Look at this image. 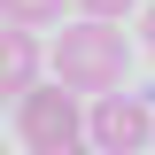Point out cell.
Here are the masks:
<instances>
[{
	"mask_svg": "<svg viewBox=\"0 0 155 155\" xmlns=\"http://www.w3.org/2000/svg\"><path fill=\"white\" fill-rule=\"evenodd\" d=\"M124 70H132V47L116 23H85L78 16L70 31H54V85L62 93H124Z\"/></svg>",
	"mask_w": 155,
	"mask_h": 155,
	"instance_id": "6da1fadb",
	"label": "cell"
},
{
	"mask_svg": "<svg viewBox=\"0 0 155 155\" xmlns=\"http://www.w3.org/2000/svg\"><path fill=\"white\" fill-rule=\"evenodd\" d=\"M16 140H23L31 155H47V147H78V140H85V101L62 93V85H31V93L16 101Z\"/></svg>",
	"mask_w": 155,
	"mask_h": 155,
	"instance_id": "7a4b0ae2",
	"label": "cell"
},
{
	"mask_svg": "<svg viewBox=\"0 0 155 155\" xmlns=\"http://www.w3.org/2000/svg\"><path fill=\"white\" fill-rule=\"evenodd\" d=\"M147 140H155V116L140 93H101L85 109V147L93 155H140Z\"/></svg>",
	"mask_w": 155,
	"mask_h": 155,
	"instance_id": "3957f363",
	"label": "cell"
},
{
	"mask_svg": "<svg viewBox=\"0 0 155 155\" xmlns=\"http://www.w3.org/2000/svg\"><path fill=\"white\" fill-rule=\"evenodd\" d=\"M39 62H47L39 31L0 23V101H23V93H31V85H39Z\"/></svg>",
	"mask_w": 155,
	"mask_h": 155,
	"instance_id": "277c9868",
	"label": "cell"
},
{
	"mask_svg": "<svg viewBox=\"0 0 155 155\" xmlns=\"http://www.w3.org/2000/svg\"><path fill=\"white\" fill-rule=\"evenodd\" d=\"M70 0H0V23H16V31H39V23H54Z\"/></svg>",
	"mask_w": 155,
	"mask_h": 155,
	"instance_id": "5b68a950",
	"label": "cell"
},
{
	"mask_svg": "<svg viewBox=\"0 0 155 155\" xmlns=\"http://www.w3.org/2000/svg\"><path fill=\"white\" fill-rule=\"evenodd\" d=\"M85 8V23H116V16H132V0H78Z\"/></svg>",
	"mask_w": 155,
	"mask_h": 155,
	"instance_id": "8992f818",
	"label": "cell"
},
{
	"mask_svg": "<svg viewBox=\"0 0 155 155\" xmlns=\"http://www.w3.org/2000/svg\"><path fill=\"white\" fill-rule=\"evenodd\" d=\"M140 39H147V54H155V8H147V16H140Z\"/></svg>",
	"mask_w": 155,
	"mask_h": 155,
	"instance_id": "52a82bcc",
	"label": "cell"
},
{
	"mask_svg": "<svg viewBox=\"0 0 155 155\" xmlns=\"http://www.w3.org/2000/svg\"><path fill=\"white\" fill-rule=\"evenodd\" d=\"M47 155H93V147H85V140H78V147H47Z\"/></svg>",
	"mask_w": 155,
	"mask_h": 155,
	"instance_id": "ba28073f",
	"label": "cell"
},
{
	"mask_svg": "<svg viewBox=\"0 0 155 155\" xmlns=\"http://www.w3.org/2000/svg\"><path fill=\"white\" fill-rule=\"evenodd\" d=\"M0 147H8V140H0Z\"/></svg>",
	"mask_w": 155,
	"mask_h": 155,
	"instance_id": "9c48e42d",
	"label": "cell"
},
{
	"mask_svg": "<svg viewBox=\"0 0 155 155\" xmlns=\"http://www.w3.org/2000/svg\"><path fill=\"white\" fill-rule=\"evenodd\" d=\"M0 155H8V147H0Z\"/></svg>",
	"mask_w": 155,
	"mask_h": 155,
	"instance_id": "30bf717a",
	"label": "cell"
}]
</instances>
